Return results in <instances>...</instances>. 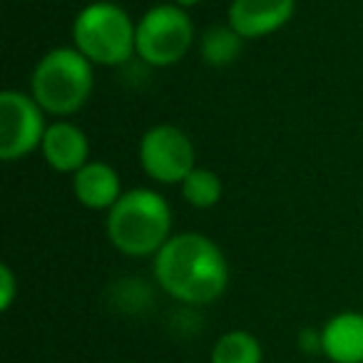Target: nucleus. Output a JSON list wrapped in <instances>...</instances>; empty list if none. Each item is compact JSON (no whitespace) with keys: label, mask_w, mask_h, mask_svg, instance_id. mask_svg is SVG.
<instances>
[{"label":"nucleus","mask_w":363,"mask_h":363,"mask_svg":"<svg viewBox=\"0 0 363 363\" xmlns=\"http://www.w3.org/2000/svg\"><path fill=\"white\" fill-rule=\"evenodd\" d=\"M16 296H18L16 274H13V269L8 264H3L0 267V308L8 311L13 306V301H16Z\"/></svg>","instance_id":"15"},{"label":"nucleus","mask_w":363,"mask_h":363,"mask_svg":"<svg viewBox=\"0 0 363 363\" xmlns=\"http://www.w3.org/2000/svg\"><path fill=\"white\" fill-rule=\"evenodd\" d=\"M179 189H182L184 202L194 209L217 207L219 199H222V192H224L222 177H219L214 169H209V167H199V164L194 167L187 177H184V182L179 184Z\"/></svg>","instance_id":"14"},{"label":"nucleus","mask_w":363,"mask_h":363,"mask_svg":"<svg viewBox=\"0 0 363 363\" xmlns=\"http://www.w3.org/2000/svg\"><path fill=\"white\" fill-rule=\"evenodd\" d=\"M45 115L30 92H0V160L18 162L40 150L48 132Z\"/></svg>","instance_id":"7"},{"label":"nucleus","mask_w":363,"mask_h":363,"mask_svg":"<svg viewBox=\"0 0 363 363\" xmlns=\"http://www.w3.org/2000/svg\"><path fill=\"white\" fill-rule=\"evenodd\" d=\"M140 167L157 184H182L197 167V152L189 135L177 125H155L140 140Z\"/></svg>","instance_id":"6"},{"label":"nucleus","mask_w":363,"mask_h":363,"mask_svg":"<svg viewBox=\"0 0 363 363\" xmlns=\"http://www.w3.org/2000/svg\"><path fill=\"white\" fill-rule=\"evenodd\" d=\"M72 194L85 209L110 212L125 192H122V179L115 167L107 162L90 160L82 169L72 174Z\"/></svg>","instance_id":"10"},{"label":"nucleus","mask_w":363,"mask_h":363,"mask_svg":"<svg viewBox=\"0 0 363 363\" xmlns=\"http://www.w3.org/2000/svg\"><path fill=\"white\" fill-rule=\"evenodd\" d=\"M174 6H179V8H184V11H189V8H194V6H199L202 0H172Z\"/></svg>","instance_id":"17"},{"label":"nucleus","mask_w":363,"mask_h":363,"mask_svg":"<svg viewBox=\"0 0 363 363\" xmlns=\"http://www.w3.org/2000/svg\"><path fill=\"white\" fill-rule=\"evenodd\" d=\"M212 363H262L264 351L262 343L254 333L242 331V328H234L227 331L217 338L212 348Z\"/></svg>","instance_id":"13"},{"label":"nucleus","mask_w":363,"mask_h":363,"mask_svg":"<svg viewBox=\"0 0 363 363\" xmlns=\"http://www.w3.org/2000/svg\"><path fill=\"white\" fill-rule=\"evenodd\" d=\"M298 343L306 353H318L321 351V331H313V328H303L298 333Z\"/></svg>","instance_id":"16"},{"label":"nucleus","mask_w":363,"mask_h":363,"mask_svg":"<svg viewBox=\"0 0 363 363\" xmlns=\"http://www.w3.org/2000/svg\"><path fill=\"white\" fill-rule=\"evenodd\" d=\"M95 87V65L77 48L48 50L30 75V95L48 115L65 120L87 105Z\"/></svg>","instance_id":"3"},{"label":"nucleus","mask_w":363,"mask_h":363,"mask_svg":"<svg viewBox=\"0 0 363 363\" xmlns=\"http://www.w3.org/2000/svg\"><path fill=\"white\" fill-rule=\"evenodd\" d=\"M40 152L50 169L72 177L90 162V140L80 125L70 120H55L48 125Z\"/></svg>","instance_id":"9"},{"label":"nucleus","mask_w":363,"mask_h":363,"mask_svg":"<svg viewBox=\"0 0 363 363\" xmlns=\"http://www.w3.org/2000/svg\"><path fill=\"white\" fill-rule=\"evenodd\" d=\"M155 279L174 301L207 306L227 291L229 264L214 239L199 232H182L172 234L157 252Z\"/></svg>","instance_id":"1"},{"label":"nucleus","mask_w":363,"mask_h":363,"mask_svg":"<svg viewBox=\"0 0 363 363\" xmlns=\"http://www.w3.org/2000/svg\"><path fill=\"white\" fill-rule=\"evenodd\" d=\"M321 353L331 363H363V313L341 311L321 328Z\"/></svg>","instance_id":"11"},{"label":"nucleus","mask_w":363,"mask_h":363,"mask_svg":"<svg viewBox=\"0 0 363 363\" xmlns=\"http://www.w3.org/2000/svg\"><path fill=\"white\" fill-rule=\"evenodd\" d=\"M296 13V0H232L227 23L244 40H262L279 33Z\"/></svg>","instance_id":"8"},{"label":"nucleus","mask_w":363,"mask_h":363,"mask_svg":"<svg viewBox=\"0 0 363 363\" xmlns=\"http://www.w3.org/2000/svg\"><path fill=\"white\" fill-rule=\"evenodd\" d=\"M244 38L232 26H212L199 38V57L209 67H227L239 60L244 48Z\"/></svg>","instance_id":"12"},{"label":"nucleus","mask_w":363,"mask_h":363,"mask_svg":"<svg viewBox=\"0 0 363 363\" xmlns=\"http://www.w3.org/2000/svg\"><path fill=\"white\" fill-rule=\"evenodd\" d=\"M192 43V18L174 3H160L137 21V57L150 67L177 65Z\"/></svg>","instance_id":"5"},{"label":"nucleus","mask_w":363,"mask_h":363,"mask_svg":"<svg viewBox=\"0 0 363 363\" xmlns=\"http://www.w3.org/2000/svg\"><path fill=\"white\" fill-rule=\"evenodd\" d=\"M72 48L92 65L115 67L137 55V23L112 0L85 6L72 21Z\"/></svg>","instance_id":"4"},{"label":"nucleus","mask_w":363,"mask_h":363,"mask_svg":"<svg viewBox=\"0 0 363 363\" xmlns=\"http://www.w3.org/2000/svg\"><path fill=\"white\" fill-rule=\"evenodd\" d=\"M105 229L110 244L120 254L155 259L172 239V207L155 189H130L107 212Z\"/></svg>","instance_id":"2"}]
</instances>
